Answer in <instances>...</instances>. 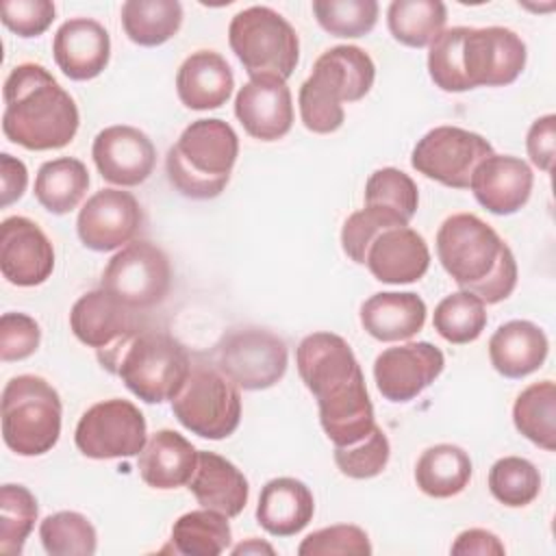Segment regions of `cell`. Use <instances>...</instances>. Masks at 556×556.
Listing matches in <instances>:
<instances>
[{
	"instance_id": "1",
	"label": "cell",
	"mask_w": 556,
	"mask_h": 556,
	"mask_svg": "<svg viewBox=\"0 0 556 556\" xmlns=\"http://www.w3.org/2000/svg\"><path fill=\"white\" fill-rule=\"evenodd\" d=\"M302 382L315 395L319 424L334 447L354 445L374 426V406L365 376L350 343L334 332H313L295 350Z\"/></svg>"
},
{
	"instance_id": "2",
	"label": "cell",
	"mask_w": 556,
	"mask_h": 556,
	"mask_svg": "<svg viewBox=\"0 0 556 556\" xmlns=\"http://www.w3.org/2000/svg\"><path fill=\"white\" fill-rule=\"evenodd\" d=\"M526 59V43L510 28L454 26L430 43L428 74L447 93L504 87L519 78Z\"/></svg>"
},
{
	"instance_id": "3",
	"label": "cell",
	"mask_w": 556,
	"mask_h": 556,
	"mask_svg": "<svg viewBox=\"0 0 556 556\" xmlns=\"http://www.w3.org/2000/svg\"><path fill=\"white\" fill-rule=\"evenodd\" d=\"M2 98V132L11 143L41 152L65 148L76 137L78 106L43 65H15L4 80Z\"/></svg>"
},
{
	"instance_id": "4",
	"label": "cell",
	"mask_w": 556,
	"mask_h": 556,
	"mask_svg": "<svg viewBox=\"0 0 556 556\" xmlns=\"http://www.w3.org/2000/svg\"><path fill=\"white\" fill-rule=\"evenodd\" d=\"M437 256L450 278L484 304L506 300L517 287L515 254L478 215H450L437 232Z\"/></svg>"
},
{
	"instance_id": "5",
	"label": "cell",
	"mask_w": 556,
	"mask_h": 556,
	"mask_svg": "<svg viewBox=\"0 0 556 556\" xmlns=\"http://www.w3.org/2000/svg\"><path fill=\"white\" fill-rule=\"evenodd\" d=\"M374 78L376 65L363 48L334 46L321 52L298 93L302 124L317 135L339 130L345 119L341 102L365 98Z\"/></svg>"
},
{
	"instance_id": "6",
	"label": "cell",
	"mask_w": 556,
	"mask_h": 556,
	"mask_svg": "<svg viewBox=\"0 0 556 556\" xmlns=\"http://www.w3.org/2000/svg\"><path fill=\"white\" fill-rule=\"evenodd\" d=\"M239 156V137L217 117L191 122L167 150L165 172L169 185L191 200L217 198Z\"/></svg>"
},
{
	"instance_id": "7",
	"label": "cell",
	"mask_w": 556,
	"mask_h": 556,
	"mask_svg": "<svg viewBox=\"0 0 556 556\" xmlns=\"http://www.w3.org/2000/svg\"><path fill=\"white\" fill-rule=\"evenodd\" d=\"M98 361L146 404L172 402L191 371V356L182 343L159 330H139Z\"/></svg>"
},
{
	"instance_id": "8",
	"label": "cell",
	"mask_w": 556,
	"mask_h": 556,
	"mask_svg": "<svg viewBox=\"0 0 556 556\" xmlns=\"http://www.w3.org/2000/svg\"><path fill=\"white\" fill-rule=\"evenodd\" d=\"M63 404L56 389L39 376L22 374L2 389V439L20 456H41L61 437Z\"/></svg>"
},
{
	"instance_id": "9",
	"label": "cell",
	"mask_w": 556,
	"mask_h": 556,
	"mask_svg": "<svg viewBox=\"0 0 556 556\" xmlns=\"http://www.w3.org/2000/svg\"><path fill=\"white\" fill-rule=\"evenodd\" d=\"M228 43L252 76L271 74L287 80L300 59L295 28L269 7H248L228 26Z\"/></svg>"
},
{
	"instance_id": "10",
	"label": "cell",
	"mask_w": 556,
	"mask_h": 556,
	"mask_svg": "<svg viewBox=\"0 0 556 556\" xmlns=\"http://www.w3.org/2000/svg\"><path fill=\"white\" fill-rule=\"evenodd\" d=\"M172 413L189 432L219 441L239 428L241 393L215 365H191L187 382L172 400Z\"/></svg>"
},
{
	"instance_id": "11",
	"label": "cell",
	"mask_w": 556,
	"mask_h": 556,
	"mask_svg": "<svg viewBox=\"0 0 556 556\" xmlns=\"http://www.w3.org/2000/svg\"><path fill=\"white\" fill-rule=\"evenodd\" d=\"M215 367L243 391H263L282 380L289 365L287 343L261 326L224 332L213 354Z\"/></svg>"
},
{
	"instance_id": "12",
	"label": "cell",
	"mask_w": 556,
	"mask_h": 556,
	"mask_svg": "<svg viewBox=\"0 0 556 556\" xmlns=\"http://www.w3.org/2000/svg\"><path fill=\"white\" fill-rule=\"evenodd\" d=\"M172 287L167 254L150 241H130L111 256L102 271V289L135 311L161 304Z\"/></svg>"
},
{
	"instance_id": "13",
	"label": "cell",
	"mask_w": 556,
	"mask_h": 556,
	"mask_svg": "<svg viewBox=\"0 0 556 556\" xmlns=\"http://www.w3.org/2000/svg\"><path fill=\"white\" fill-rule=\"evenodd\" d=\"M74 441L87 458L96 460L139 456L148 441L146 417L128 400H104L83 413Z\"/></svg>"
},
{
	"instance_id": "14",
	"label": "cell",
	"mask_w": 556,
	"mask_h": 556,
	"mask_svg": "<svg viewBox=\"0 0 556 556\" xmlns=\"http://www.w3.org/2000/svg\"><path fill=\"white\" fill-rule=\"evenodd\" d=\"M489 154L493 146L482 135L458 126H437L417 141L410 165L445 187L467 189L476 165Z\"/></svg>"
},
{
	"instance_id": "15",
	"label": "cell",
	"mask_w": 556,
	"mask_h": 556,
	"mask_svg": "<svg viewBox=\"0 0 556 556\" xmlns=\"http://www.w3.org/2000/svg\"><path fill=\"white\" fill-rule=\"evenodd\" d=\"M445 367L443 352L428 341H410L382 350L374 361V380L380 395L404 404L428 389Z\"/></svg>"
},
{
	"instance_id": "16",
	"label": "cell",
	"mask_w": 556,
	"mask_h": 556,
	"mask_svg": "<svg viewBox=\"0 0 556 556\" xmlns=\"http://www.w3.org/2000/svg\"><path fill=\"white\" fill-rule=\"evenodd\" d=\"M143 224L137 198L122 189L96 191L78 213L76 232L85 248L111 252L128 245Z\"/></svg>"
},
{
	"instance_id": "17",
	"label": "cell",
	"mask_w": 556,
	"mask_h": 556,
	"mask_svg": "<svg viewBox=\"0 0 556 556\" xmlns=\"http://www.w3.org/2000/svg\"><path fill=\"white\" fill-rule=\"evenodd\" d=\"M70 328L80 343L96 348L98 356L115 352L141 330L137 311L102 287L87 291L74 302Z\"/></svg>"
},
{
	"instance_id": "18",
	"label": "cell",
	"mask_w": 556,
	"mask_h": 556,
	"mask_svg": "<svg viewBox=\"0 0 556 556\" xmlns=\"http://www.w3.org/2000/svg\"><path fill=\"white\" fill-rule=\"evenodd\" d=\"M93 163L100 176L117 187H137L150 178L156 165V148L152 139L126 124L106 126L91 146Z\"/></svg>"
},
{
	"instance_id": "19",
	"label": "cell",
	"mask_w": 556,
	"mask_h": 556,
	"mask_svg": "<svg viewBox=\"0 0 556 556\" xmlns=\"http://www.w3.org/2000/svg\"><path fill=\"white\" fill-rule=\"evenodd\" d=\"M0 269L17 287H37L50 278L54 250L33 219L13 215L0 224Z\"/></svg>"
},
{
	"instance_id": "20",
	"label": "cell",
	"mask_w": 556,
	"mask_h": 556,
	"mask_svg": "<svg viewBox=\"0 0 556 556\" xmlns=\"http://www.w3.org/2000/svg\"><path fill=\"white\" fill-rule=\"evenodd\" d=\"M235 115L243 130L261 141H278L293 126V102L287 80L252 76L235 98Z\"/></svg>"
},
{
	"instance_id": "21",
	"label": "cell",
	"mask_w": 556,
	"mask_h": 556,
	"mask_svg": "<svg viewBox=\"0 0 556 556\" xmlns=\"http://www.w3.org/2000/svg\"><path fill=\"white\" fill-rule=\"evenodd\" d=\"M534 174L530 165L510 154H489L469 180V189L480 206L493 215H513L530 200Z\"/></svg>"
},
{
	"instance_id": "22",
	"label": "cell",
	"mask_w": 556,
	"mask_h": 556,
	"mask_svg": "<svg viewBox=\"0 0 556 556\" xmlns=\"http://www.w3.org/2000/svg\"><path fill=\"white\" fill-rule=\"evenodd\" d=\"M371 276L387 285L417 282L430 267V250L424 237L408 228H387L374 237L365 252V263Z\"/></svg>"
},
{
	"instance_id": "23",
	"label": "cell",
	"mask_w": 556,
	"mask_h": 556,
	"mask_svg": "<svg viewBox=\"0 0 556 556\" xmlns=\"http://www.w3.org/2000/svg\"><path fill=\"white\" fill-rule=\"evenodd\" d=\"M56 67L72 80H91L104 72L111 56L106 28L91 17H72L52 39Z\"/></svg>"
},
{
	"instance_id": "24",
	"label": "cell",
	"mask_w": 556,
	"mask_h": 556,
	"mask_svg": "<svg viewBox=\"0 0 556 556\" xmlns=\"http://www.w3.org/2000/svg\"><path fill=\"white\" fill-rule=\"evenodd\" d=\"M232 89V70L219 52H191L178 67L176 91L180 102L191 111L219 109L228 102Z\"/></svg>"
},
{
	"instance_id": "25",
	"label": "cell",
	"mask_w": 556,
	"mask_h": 556,
	"mask_svg": "<svg viewBox=\"0 0 556 556\" xmlns=\"http://www.w3.org/2000/svg\"><path fill=\"white\" fill-rule=\"evenodd\" d=\"M189 491L202 508L217 510L228 519L241 515L250 486L245 476L224 456L198 450V465L189 480Z\"/></svg>"
},
{
	"instance_id": "26",
	"label": "cell",
	"mask_w": 556,
	"mask_h": 556,
	"mask_svg": "<svg viewBox=\"0 0 556 556\" xmlns=\"http://www.w3.org/2000/svg\"><path fill=\"white\" fill-rule=\"evenodd\" d=\"M198 465V450L176 430H156L137 458L141 480L152 489H178L189 484Z\"/></svg>"
},
{
	"instance_id": "27",
	"label": "cell",
	"mask_w": 556,
	"mask_h": 556,
	"mask_svg": "<svg viewBox=\"0 0 556 556\" xmlns=\"http://www.w3.org/2000/svg\"><path fill=\"white\" fill-rule=\"evenodd\" d=\"M549 352L545 332L528 319L502 324L489 339V358L504 378H526L536 371Z\"/></svg>"
},
{
	"instance_id": "28",
	"label": "cell",
	"mask_w": 556,
	"mask_h": 556,
	"mask_svg": "<svg viewBox=\"0 0 556 556\" xmlns=\"http://www.w3.org/2000/svg\"><path fill=\"white\" fill-rule=\"evenodd\" d=\"M315 513L311 489L295 478H274L258 495L256 521L274 536H293L302 532Z\"/></svg>"
},
{
	"instance_id": "29",
	"label": "cell",
	"mask_w": 556,
	"mask_h": 556,
	"mask_svg": "<svg viewBox=\"0 0 556 556\" xmlns=\"http://www.w3.org/2000/svg\"><path fill=\"white\" fill-rule=\"evenodd\" d=\"M426 313V302L417 293L382 291L363 302L361 326L378 341H406L424 328Z\"/></svg>"
},
{
	"instance_id": "30",
	"label": "cell",
	"mask_w": 556,
	"mask_h": 556,
	"mask_svg": "<svg viewBox=\"0 0 556 556\" xmlns=\"http://www.w3.org/2000/svg\"><path fill=\"white\" fill-rule=\"evenodd\" d=\"M469 454L452 443H439L421 452L415 465L417 486L437 500L458 495L471 480Z\"/></svg>"
},
{
	"instance_id": "31",
	"label": "cell",
	"mask_w": 556,
	"mask_h": 556,
	"mask_svg": "<svg viewBox=\"0 0 556 556\" xmlns=\"http://www.w3.org/2000/svg\"><path fill=\"white\" fill-rule=\"evenodd\" d=\"M87 187L89 172L85 163L72 156H61L54 161H46L37 169L33 193L46 211L54 215H65L80 204Z\"/></svg>"
},
{
	"instance_id": "32",
	"label": "cell",
	"mask_w": 556,
	"mask_h": 556,
	"mask_svg": "<svg viewBox=\"0 0 556 556\" xmlns=\"http://www.w3.org/2000/svg\"><path fill=\"white\" fill-rule=\"evenodd\" d=\"M126 37L143 48L169 41L182 26L178 0H128L119 11Z\"/></svg>"
},
{
	"instance_id": "33",
	"label": "cell",
	"mask_w": 556,
	"mask_h": 556,
	"mask_svg": "<svg viewBox=\"0 0 556 556\" xmlns=\"http://www.w3.org/2000/svg\"><path fill=\"white\" fill-rule=\"evenodd\" d=\"M447 22V9L441 0H393L387 9V26L395 41L408 48H426Z\"/></svg>"
},
{
	"instance_id": "34",
	"label": "cell",
	"mask_w": 556,
	"mask_h": 556,
	"mask_svg": "<svg viewBox=\"0 0 556 556\" xmlns=\"http://www.w3.org/2000/svg\"><path fill=\"white\" fill-rule=\"evenodd\" d=\"M515 428L534 445L556 450V387L552 380H541L526 387L513 404Z\"/></svg>"
},
{
	"instance_id": "35",
	"label": "cell",
	"mask_w": 556,
	"mask_h": 556,
	"mask_svg": "<svg viewBox=\"0 0 556 556\" xmlns=\"http://www.w3.org/2000/svg\"><path fill=\"white\" fill-rule=\"evenodd\" d=\"M230 539L228 517L211 508L185 513L172 526L174 552L185 556H217L228 549Z\"/></svg>"
},
{
	"instance_id": "36",
	"label": "cell",
	"mask_w": 556,
	"mask_h": 556,
	"mask_svg": "<svg viewBox=\"0 0 556 556\" xmlns=\"http://www.w3.org/2000/svg\"><path fill=\"white\" fill-rule=\"evenodd\" d=\"M432 326L450 343H471L486 326L484 302L465 289L450 293L437 304Z\"/></svg>"
},
{
	"instance_id": "37",
	"label": "cell",
	"mask_w": 556,
	"mask_h": 556,
	"mask_svg": "<svg viewBox=\"0 0 556 556\" xmlns=\"http://www.w3.org/2000/svg\"><path fill=\"white\" fill-rule=\"evenodd\" d=\"M39 539L50 556H91L98 547L93 523L76 510H59L39 523Z\"/></svg>"
},
{
	"instance_id": "38",
	"label": "cell",
	"mask_w": 556,
	"mask_h": 556,
	"mask_svg": "<svg viewBox=\"0 0 556 556\" xmlns=\"http://www.w3.org/2000/svg\"><path fill=\"white\" fill-rule=\"evenodd\" d=\"M489 491L500 504L521 508L539 497L541 473L528 458L504 456L489 469Z\"/></svg>"
},
{
	"instance_id": "39",
	"label": "cell",
	"mask_w": 556,
	"mask_h": 556,
	"mask_svg": "<svg viewBox=\"0 0 556 556\" xmlns=\"http://www.w3.org/2000/svg\"><path fill=\"white\" fill-rule=\"evenodd\" d=\"M37 500L22 484H2L0 489V552L17 556L37 521Z\"/></svg>"
},
{
	"instance_id": "40",
	"label": "cell",
	"mask_w": 556,
	"mask_h": 556,
	"mask_svg": "<svg viewBox=\"0 0 556 556\" xmlns=\"http://www.w3.org/2000/svg\"><path fill=\"white\" fill-rule=\"evenodd\" d=\"M317 24L334 37H365L378 22L376 0H315Z\"/></svg>"
},
{
	"instance_id": "41",
	"label": "cell",
	"mask_w": 556,
	"mask_h": 556,
	"mask_svg": "<svg viewBox=\"0 0 556 556\" xmlns=\"http://www.w3.org/2000/svg\"><path fill=\"white\" fill-rule=\"evenodd\" d=\"M365 204L384 206L410 222L419 206V191L415 180L397 167L376 169L365 185Z\"/></svg>"
},
{
	"instance_id": "42",
	"label": "cell",
	"mask_w": 556,
	"mask_h": 556,
	"mask_svg": "<svg viewBox=\"0 0 556 556\" xmlns=\"http://www.w3.org/2000/svg\"><path fill=\"white\" fill-rule=\"evenodd\" d=\"M395 226H408V222L384 206H367L361 211H354L343 228H341V248L343 252L358 265L365 263V252L369 248V243L374 241L376 235H380L387 228H395Z\"/></svg>"
},
{
	"instance_id": "43",
	"label": "cell",
	"mask_w": 556,
	"mask_h": 556,
	"mask_svg": "<svg viewBox=\"0 0 556 556\" xmlns=\"http://www.w3.org/2000/svg\"><path fill=\"white\" fill-rule=\"evenodd\" d=\"M332 456L343 476L354 480H367L384 471L391 456V445L382 428L374 426V430L358 443L334 447Z\"/></svg>"
},
{
	"instance_id": "44",
	"label": "cell",
	"mask_w": 556,
	"mask_h": 556,
	"mask_svg": "<svg viewBox=\"0 0 556 556\" xmlns=\"http://www.w3.org/2000/svg\"><path fill=\"white\" fill-rule=\"evenodd\" d=\"M300 556H369L371 543L363 528L339 523L311 532L298 547Z\"/></svg>"
},
{
	"instance_id": "45",
	"label": "cell",
	"mask_w": 556,
	"mask_h": 556,
	"mask_svg": "<svg viewBox=\"0 0 556 556\" xmlns=\"http://www.w3.org/2000/svg\"><path fill=\"white\" fill-rule=\"evenodd\" d=\"M56 9L50 0H4L0 4L2 24L17 37H39L54 22Z\"/></svg>"
},
{
	"instance_id": "46",
	"label": "cell",
	"mask_w": 556,
	"mask_h": 556,
	"mask_svg": "<svg viewBox=\"0 0 556 556\" xmlns=\"http://www.w3.org/2000/svg\"><path fill=\"white\" fill-rule=\"evenodd\" d=\"M41 341L39 324L26 313H4L0 317V358L4 363L33 356Z\"/></svg>"
},
{
	"instance_id": "47",
	"label": "cell",
	"mask_w": 556,
	"mask_h": 556,
	"mask_svg": "<svg viewBox=\"0 0 556 556\" xmlns=\"http://www.w3.org/2000/svg\"><path fill=\"white\" fill-rule=\"evenodd\" d=\"M554 143H556V115L547 113L532 122L526 137V150L532 165H536L543 172H552Z\"/></svg>"
},
{
	"instance_id": "48",
	"label": "cell",
	"mask_w": 556,
	"mask_h": 556,
	"mask_svg": "<svg viewBox=\"0 0 556 556\" xmlns=\"http://www.w3.org/2000/svg\"><path fill=\"white\" fill-rule=\"evenodd\" d=\"M506 547L504 543L489 530L482 528H469L456 536L452 543V554L454 556H469V554H480V556H504Z\"/></svg>"
},
{
	"instance_id": "49",
	"label": "cell",
	"mask_w": 556,
	"mask_h": 556,
	"mask_svg": "<svg viewBox=\"0 0 556 556\" xmlns=\"http://www.w3.org/2000/svg\"><path fill=\"white\" fill-rule=\"evenodd\" d=\"M0 182H2L0 204L9 206L15 200H20L26 191V185H28L26 165L20 159L2 152L0 154Z\"/></svg>"
},
{
	"instance_id": "50",
	"label": "cell",
	"mask_w": 556,
	"mask_h": 556,
	"mask_svg": "<svg viewBox=\"0 0 556 556\" xmlns=\"http://www.w3.org/2000/svg\"><path fill=\"white\" fill-rule=\"evenodd\" d=\"M261 552L274 554V547L267 545V543H261L258 539H250V541H245V543H241V545H237V547L232 549L235 556H239V554H261Z\"/></svg>"
}]
</instances>
